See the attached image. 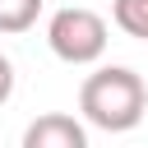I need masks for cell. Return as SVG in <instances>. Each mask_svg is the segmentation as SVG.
Returning <instances> with one entry per match:
<instances>
[{
  "mask_svg": "<svg viewBox=\"0 0 148 148\" xmlns=\"http://www.w3.org/2000/svg\"><path fill=\"white\" fill-rule=\"evenodd\" d=\"M79 111L88 125L106 130V134H125L143 120L148 111V83L130 69V65H102L83 79L79 88Z\"/></svg>",
  "mask_w": 148,
  "mask_h": 148,
  "instance_id": "obj_1",
  "label": "cell"
},
{
  "mask_svg": "<svg viewBox=\"0 0 148 148\" xmlns=\"http://www.w3.org/2000/svg\"><path fill=\"white\" fill-rule=\"evenodd\" d=\"M9 92H14V65H9V56H0V106L9 102Z\"/></svg>",
  "mask_w": 148,
  "mask_h": 148,
  "instance_id": "obj_6",
  "label": "cell"
},
{
  "mask_svg": "<svg viewBox=\"0 0 148 148\" xmlns=\"http://www.w3.org/2000/svg\"><path fill=\"white\" fill-rule=\"evenodd\" d=\"M23 148H88V130H83V120L65 116V111H46V116L28 120Z\"/></svg>",
  "mask_w": 148,
  "mask_h": 148,
  "instance_id": "obj_3",
  "label": "cell"
},
{
  "mask_svg": "<svg viewBox=\"0 0 148 148\" xmlns=\"http://www.w3.org/2000/svg\"><path fill=\"white\" fill-rule=\"evenodd\" d=\"M111 18L125 37H139L148 42V0H116L111 5Z\"/></svg>",
  "mask_w": 148,
  "mask_h": 148,
  "instance_id": "obj_4",
  "label": "cell"
},
{
  "mask_svg": "<svg viewBox=\"0 0 148 148\" xmlns=\"http://www.w3.org/2000/svg\"><path fill=\"white\" fill-rule=\"evenodd\" d=\"M106 42H111L106 18L97 9H83V5H65L46 23V46L65 65H97L106 56Z\"/></svg>",
  "mask_w": 148,
  "mask_h": 148,
  "instance_id": "obj_2",
  "label": "cell"
},
{
  "mask_svg": "<svg viewBox=\"0 0 148 148\" xmlns=\"http://www.w3.org/2000/svg\"><path fill=\"white\" fill-rule=\"evenodd\" d=\"M46 0H0V32H28Z\"/></svg>",
  "mask_w": 148,
  "mask_h": 148,
  "instance_id": "obj_5",
  "label": "cell"
}]
</instances>
